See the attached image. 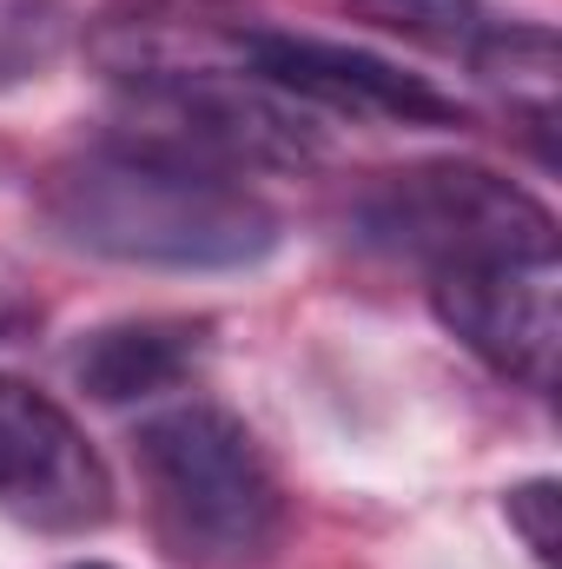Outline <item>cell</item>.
Wrapping results in <instances>:
<instances>
[{
	"label": "cell",
	"instance_id": "6",
	"mask_svg": "<svg viewBox=\"0 0 562 569\" xmlns=\"http://www.w3.org/2000/svg\"><path fill=\"white\" fill-rule=\"evenodd\" d=\"M430 305L463 338L490 371L550 391L556 385V345H562V266L556 259H496V266H463L436 272Z\"/></svg>",
	"mask_w": 562,
	"mask_h": 569
},
{
	"label": "cell",
	"instance_id": "1",
	"mask_svg": "<svg viewBox=\"0 0 562 569\" xmlns=\"http://www.w3.org/2000/svg\"><path fill=\"white\" fill-rule=\"evenodd\" d=\"M40 212L67 246L152 272H245L279 252V212L259 192L127 140L53 166Z\"/></svg>",
	"mask_w": 562,
	"mask_h": 569
},
{
	"label": "cell",
	"instance_id": "4",
	"mask_svg": "<svg viewBox=\"0 0 562 569\" xmlns=\"http://www.w3.org/2000/svg\"><path fill=\"white\" fill-rule=\"evenodd\" d=\"M358 232L378 252H398L436 272L496 266V259H556V219L536 192L490 166L430 159L411 172H384L358 199Z\"/></svg>",
	"mask_w": 562,
	"mask_h": 569
},
{
	"label": "cell",
	"instance_id": "10",
	"mask_svg": "<svg viewBox=\"0 0 562 569\" xmlns=\"http://www.w3.org/2000/svg\"><path fill=\"white\" fill-rule=\"evenodd\" d=\"M344 7L378 33H398L411 47L456 53V60H470L496 33V13L483 0H344Z\"/></svg>",
	"mask_w": 562,
	"mask_h": 569
},
{
	"label": "cell",
	"instance_id": "13",
	"mask_svg": "<svg viewBox=\"0 0 562 569\" xmlns=\"http://www.w3.org/2000/svg\"><path fill=\"white\" fill-rule=\"evenodd\" d=\"M73 569H113V563H73Z\"/></svg>",
	"mask_w": 562,
	"mask_h": 569
},
{
	"label": "cell",
	"instance_id": "7",
	"mask_svg": "<svg viewBox=\"0 0 562 569\" xmlns=\"http://www.w3.org/2000/svg\"><path fill=\"white\" fill-rule=\"evenodd\" d=\"M0 503L40 530L107 523L113 483L80 425L33 385L0 371Z\"/></svg>",
	"mask_w": 562,
	"mask_h": 569
},
{
	"label": "cell",
	"instance_id": "5",
	"mask_svg": "<svg viewBox=\"0 0 562 569\" xmlns=\"http://www.w3.org/2000/svg\"><path fill=\"white\" fill-rule=\"evenodd\" d=\"M239 60L252 80L298 107H324L344 120H378V127H463L456 93L430 87L423 73H404L384 53L318 40V33H279V27H245Z\"/></svg>",
	"mask_w": 562,
	"mask_h": 569
},
{
	"label": "cell",
	"instance_id": "2",
	"mask_svg": "<svg viewBox=\"0 0 562 569\" xmlns=\"http://www.w3.org/2000/svg\"><path fill=\"white\" fill-rule=\"evenodd\" d=\"M159 543L192 569L265 563L284 537L279 477L259 437L219 405H172L133 437Z\"/></svg>",
	"mask_w": 562,
	"mask_h": 569
},
{
	"label": "cell",
	"instance_id": "9",
	"mask_svg": "<svg viewBox=\"0 0 562 569\" xmlns=\"http://www.w3.org/2000/svg\"><path fill=\"white\" fill-rule=\"evenodd\" d=\"M470 67L483 73V87H496L510 100V113L523 120V133L536 140L543 159H556V33L530 27V20H496V33L470 53Z\"/></svg>",
	"mask_w": 562,
	"mask_h": 569
},
{
	"label": "cell",
	"instance_id": "11",
	"mask_svg": "<svg viewBox=\"0 0 562 569\" xmlns=\"http://www.w3.org/2000/svg\"><path fill=\"white\" fill-rule=\"evenodd\" d=\"M503 517H510V530L530 543L536 563L556 569V550H562V490H556V477H530V483L503 490Z\"/></svg>",
	"mask_w": 562,
	"mask_h": 569
},
{
	"label": "cell",
	"instance_id": "8",
	"mask_svg": "<svg viewBox=\"0 0 562 569\" xmlns=\"http://www.w3.org/2000/svg\"><path fill=\"white\" fill-rule=\"evenodd\" d=\"M199 365V325L185 318H127V325H100L80 351H73V378L87 398L100 405H145L172 385H185Z\"/></svg>",
	"mask_w": 562,
	"mask_h": 569
},
{
	"label": "cell",
	"instance_id": "3",
	"mask_svg": "<svg viewBox=\"0 0 562 569\" xmlns=\"http://www.w3.org/2000/svg\"><path fill=\"white\" fill-rule=\"evenodd\" d=\"M113 140L225 172V179L318 159V133L298 113V100L272 93L252 73L179 67V60H127L120 67Z\"/></svg>",
	"mask_w": 562,
	"mask_h": 569
},
{
	"label": "cell",
	"instance_id": "12",
	"mask_svg": "<svg viewBox=\"0 0 562 569\" xmlns=\"http://www.w3.org/2000/svg\"><path fill=\"white\" fill-rule=\"evenodd\" d=\"M27 325H33V298H27L20 272L0 259V345H7V338H20Z\"/></svg>",
	"mask_w": 562,
	"mask_h": 569
}]
</instances>
